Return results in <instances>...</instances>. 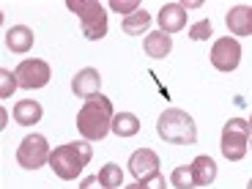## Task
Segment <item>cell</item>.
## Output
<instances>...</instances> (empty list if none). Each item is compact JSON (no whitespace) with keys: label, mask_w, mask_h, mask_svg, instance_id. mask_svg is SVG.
Wrapping results in <instances>:
<instances>
[{"label":"cell","mask_w":252,"mask_h":189,"mask_svg":"<svg viewBox=\"0 0 252 189\" xmlns=\"http://www.w3.org/2000/svg\"><path fill=\"white\" fill-rule=\"evenodd\" d=\"M211 33H214V28H211L208 19H200V22H195V25L189 28V38H192V41H208Z\"/></svg>","instance_id":"cell-21"},{"label":"cell","mask_w":252,"mask_h":189,"mask_svg":"<svg viewBox=\"0 0 252 189\" xmlns=\"http://www.w3.org/2000/svg\"><path fill=\"white\" fill-rule=\"evenodd\" d=\"M0 80H3V88H0V99H8V96L14 94V88H17V74H11L8 69H0Z\"/></svg>","instance_id":"cell-22"},{"label":"cell","mask_w":252,"mask_h":189,"mask_svg":"<svg viewBox=\"0 0 252 189\" xmlns=\"http://www.w3.org/2000/svg\"><path fill=\"white\" fill-rule=\"evenodd\" d=\"M143 50H145V55L148 58H167L170 55V50H173V38L167 36V33H162V31H154V33H148L145 36V41H143Z\"/></svg>","instance_id":"cell-14"},{"label":"cell","mask_w":252,"mask_h":189,"mask_svg":"<svg viewBox=\"0 0 252 189\" xmlns=\"http://www.w3.org/2000/svg\"><path fill=\"white\" fill-rule=\"evenodd\" d=\"M50 145H47V137L44 134H28L17 148V162L19 167H25V170H38V167H44L50 164Z\"/></svg>","instance_id":"cell-6"},{"label":"cell","mask_w":252,"mask_h":189,"mask_svg":"<svg viewBox=\"0 0 252 189\" xmlns=\"http://www.w3.org/2000/svg\"><path fill=\"white\" fill-rule=\"evenodd\" d=\"M140 187H143V189H167V181H164L162 173H157L154 178H145V181H140Z\"/></svg>","instance_id":"cell-24"},{"label":"cell","mask_w":252,"mask_h":189,"mask_svg":"<svg viewBox=\"0 0 252 189\" xmlns=\"http://www.w3.org/2000/svg\"><path fill=\"white\" fill-rule=\"evenodd\" d=\"M99 178H101V184L107 189H118L121 184H124V173H121V167L115 162H107L104 167L99 170Z\"/></svg>","instance_id":"cell-20"},{"label":"cell","mask_w":252,"mask_h":189,"mask_svg":"<svg viewBox=\"0 0 252 189\" xmlns=\"http://www.w3.org/2000/svg\"><path fill=\"white\" fill-rule=\"evenodd\" d=\"M192 173H195L197 187H208V184H214V178H217V162L203 154V157H197L195 162H192Z\"/></svg>","instance_id":"cell-16"},{"label":"cell","mask_w":252,"mask_h":189,"mask_svg":"<svg viewBox=\"0 0 252 189\" xmlns=\"http://www.w3.org/2000/svg\"><path fill=\"white\" fill-rule=\"evenodd\" d=\"M159 28H162V33H178L187 28V6H181V3H167V6H162V11H159Z\"/></svg>","instance_id":"cell-10"},{"label":"cell","mask_w":252,"mask_h":189,"mask_svg":"<svg viewBox=\"0 0 252 189\" xmlns=\"http://www.w3.org/2000/svg\"><path fill=\"white\" fill-rule=\"evenodd\" d=\"M148 25H151V14L145 11V8L134 11L132 17H124V22H121V28H124L126 36H140Z\"/></svg>","instance_id":"cell-18"},{"label":"cell","mask_w":252,"mask_h":189,"mask_svg":"<svg viewBox=\"0 0 252 189\" xmlns=\"http://www.w3.org/2000/svg\"><path fill=\"white\" fill-rule=\"evenodd\" d=\"M66 6H69V11H74L80 17L85 38L99 41V38L107 36V14H104V6L99 0H69Z\"/></svg>","instance_id":"cell-4"},{"label":"cell","mask_w":252,"mask_h":189,"mask_svg":"<svg viewBox=\"0 0 252 189\" xmlns=\"http://www.w3.org/2000/svg\"><path fill=\"white\" fill-rule=\"evenodd\" d=\"M250 143H252V137H250Z\"/></svg>","instance_id":"cell-29"},{"label":"cell","mask_w":252,"mask_h":189,"mask_svg":"<svg viewBox=\"0 0 252 189\" xmlns=\"http://www.w3.org/2000/svg\"><path fill=\"white\" fill-rule=\"evenodd\" d=\"M250 129H252V118H250Z\"/></svg>","instance_id":"cell-28"},{"label":"cell","mask_w":252,"mask_h":189,"mask_svg":"<svg viewBox=\"0 0 252 189\" xmlns=\"http://www.w3.org/2000/svg\"><path fill=\"white\" fill-rule=\"evenodd\" d=\"M110 8H113L115 14H126V17H132L134 11H140V3H137V0H113Z\"/></svg>","instance_id":"cell-23"},{"label":"cell","mask_w":252,"mask_h":189,"mask_svg":"<svg viewBox=\"0 0 252 189\" xmlns=\"http://www.w3.org/2000/svg\"><path fill=\"white\" fill-rule=\"evenodd\" d=\"M170 184L176 189H195V173H192V164H181V167H176L170 176Z\"/></svg>","instance_id":"cell-19"},{"label":"cell","mask_w":252,"mask_h":189,"mask_svg":"<svg viewBox=\"0 0 252 189\" xmlns=\"http://www.w3.org/2000/svg\"><path fill=\"white\" fill-rule=\"evenodd\" d=\"M247 189H252V178H250V184H247Z\"/></svg>","instance_id":"cell-27"},{"label":"cell","mask_w":252,"mask_h":189,"mask_svg":"<svg viewBox=\"0 0 252 189\" xmlns=\"http://www.w3.org/2000/svg\"><path fill=\"white\" fill-rule=\"evenodd\" d=\"M227 31L233 36H252V6H236L225 17Z\"/></svg>","instance_id":"cell-12"},{"label":"cell","mask_w":252,"mask_h":189,"mask_svg":"<svg viewBox=\"0 0 252 189\" xmlns=\"http://www.w3.org/2000/svg\"><path fill=\"white\" fill-rule=\"evenodd\" d=\"M129 173H132L137 181H145V178H154L159 173V157L151 151V148H140L129 157Z\"/></svg>","instance_id":"cell-9"},{"label":"cell","mask_w":252,"mask_h":189,"mask_svg":"<svg viewBox=\"0 0 252 189\" xmlns=\"http://www.w3.org/2000/svg\"><path fill=\"white\" fill-rule=\"evenodd\" d=\"M124 189H143V187H140V181H137V184H129V187H124Z\"/></svg>","instance_id":"cell-26"},{"label":"cell","mask_w":252,"mask_h":189,"mask_svg":"<svg viewBox=\"0 0 252 189\" xmlns=\"http://www.w3.org/2000/svg\"><path fill=\"white\" fill-rule=\"evenodd\" d=\"M250 137H252V129H250V121L244 118H230L225 126H222V157L230 159V162H241L250 151Z\"/></svg>","instance_id":"cell-5"},{"label":"cell","mask_w":252,"mask_h":189,"mask_svg":"<svg viewBox=\"0 0 252 189\" xmlns=\"http://www.w3.org/2000/svg\"><path fill=\"white\" fill-rule=\"evenodd\" d=\"M241 63V44L233 36L217 38L211 47V66L217 71H236Z\"/></svg>","instance_id":"cell-8"},{"label":"cell","mask_w":252,"mask_h":189,"mask_svg":"<svg viewBox=\"0 0 252 189\" xmlns=\"http://www.w3.org/2000/svg\"><path fill=\"white\" fill-rule=\"evenodd\" d=\"M80 189H107V187L101 184L99 176H88V178H82L80 181Z\"/></svg>","instance_id":"cell-25"},{"label":"cell","mask_w":252,"mask_h":189,"mask_svg":"<svg viewBox=\"0 0 252 189\" xmlns=\"http://www.w3.org/2000/svg\"><path fill=\"white\" fill-rule=\"evenodd\" d=\"M33 41H36V36H33V31L28 25H14L6 31V47L11 52H17V55H22V52H31L33 50Z\"/></svg>","instance_id":"cell-13"},{"label":"cell","mask_w":252,"mask_h":189,"mask_svg":"<svg viewBox=\"0 0 252 189\" xmlns=\"http://www.w3.org/2000/svg\"><path fill=\"white\" fill-rule=\"evenodd\" d=\"M101 88V74L96 69H80L74 74V80H71V91H74V96H80V99H91V96H96Z\"/></svg>","instance_id":"cell-11"},{"label":"cell","mask_w":252,"mask_h":189,"mask_svg":"<svg viewBox=\"0 0 252 189\" xmlns=\"http://www.w3.org/2000/svg\"><path fill=\"white\" fill-rule=\"evenodd\" d=\"M110 132L115 134V137H134V134L140 132V118L134 113H118L113 118V129Z\"/></svg>","instance_id":"cell-17"},{"label":"cell","mask_w":252,"mask_h":189,"mask_svg":"<svg viewBox=\"0 0 252 189\" xmlns=\"http://www.w3.org/2000/svg\"><path fill=\"white\" fill-rule=\"evenodd\" d=\"M113 101L107 96H91L85 99L82 110L77 113V132L82 134V140H88V143H99V140L107 137V132L113 129Z\"/></svg>","instance_id":"cell-1"},{"label":"cell","mask_w":252,"mask_h":189,"mask_svg":"<svg viewBox=\"0 0 252 189\" xmlns=\"http://www.w3.org/2000/svg\"><path fill=\"white\" fill-rule=\"evenodd\" d=\"M14 74H17L19 88L36 91V88H44L47 82H50L52 71H50V63L47 61H41V58H28V61H22L14 69Z\"/></svg>","instance_id":"cell-7"},{"label":"cell","mask_w":252,"mask_h":189,"mask_svg":"<svg viewBox=\"0 0 252 189\" xmlns=\"http://www.w3.org/2000/svg\"><path fill=\"white\" fill-rule=\"evenodd\" d=\"M157 132L164 143H170V145H195V140H197V126L192 121V115L178 107H170L159 115Z\"/></svg>","instance_id":"cell-3"},{"label":"cell","mask_w":252,"mask_h":189,"mask_svg":"<svg viewBox=\"0 0 252 189\" xmlns=\"http://www.w3.org/2000/svg\"><path fill=\"white\" fill-rule=\"evenodd\" d=\"M94 148L88 140H77V143H66L58 145L55 151L50 154V167L61 181H74L85 167H88Z\"/></svg>","instance_id":"cell-2"},{"label":"cell","mask_w":252,"mask_h":189,"mask_svg":"<svg viewBox=\"0 0 252 189\" xmlns=\"http://www.w3.org/2000/svg\"><path fill=\"white\" fill-rule=\"evenodd\" d=\"M41 115H44V110H41V104L33 99H22L14 104V121H17L19 126H33L41 121Z\"/></svg>","instance_id":"cell-15"}]
</instances>
